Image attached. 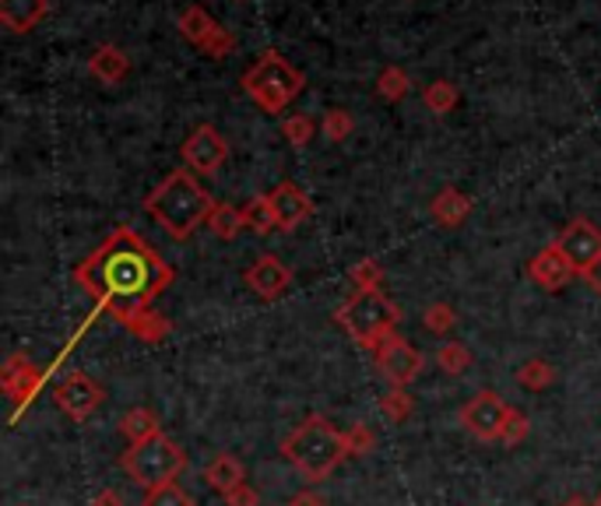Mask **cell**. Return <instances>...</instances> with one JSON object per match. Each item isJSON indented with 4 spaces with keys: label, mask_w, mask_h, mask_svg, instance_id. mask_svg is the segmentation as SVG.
Here are the masks:
<instances>
[{
    "label": "cell",
    "mask_w": 601,
    "mask_h": 506,
    "mask_svg": "<svg viewBox=\"0 0 601 506\" xmlns=\"http://www.w3.org/2000/svg\"><path fill=\"white\" fill-rule=\"evenodd\" d=\"M92 506H123V496L116 489H102V493H95Z\"/></svg>",
    "instance_id": "38"
},
{
    "label": "cell",
    "mask_w": 601,
    "mask_h": 506,
    "mask_svg": "<svg viewBox=\"0 0 601 506\" xmlns=\"http://www.w3.org/2000/svg\"><path fill=\"white\" fill-rule=\"evenodd\" d=\"M89 74L95 81H102V85H120V81H128L131 74V56L128 50H120L113 43H102L92 50L89 56Z\"/></svg>",
    "instance_id": "18"
},
{
    "label": "cell",
    "mask_w": 601,
    "mask_h": 506,
    "mask_svg": "<svg viewBox=\"0 0 601 506\" xmlns=\"http://www.w3.org/2000/svg\"><path fill=\"white\" fill-rule=\"evenodd\" d=\"M173 278L176 271L165 265L162 254L128 226L113 229L74 268V281L95 299V307L131 334L152 313V302L173 286Z\"/></svg>",
    "instance_id": "1"
},
{
    "label": "cell",
    "mask_w": 601,
    "mask_h": 506,
    "mask_svg": "<svg viewBox=\"0 0 601 506\" xmlns=\"http://www.w3.org/2000/svg\"><path fill=\"white\" fill-rule=\"evenodd\" d=\"M240 211H243V226L251 229V233H257V236L278 233V218H275V208H272V200H267V194L251 197Z\"/></svg>",
    "instance_id": "21"
},
{
    "label": "cell",
    "mask_w": 601,
    "mask_h": 506,
    "mask_svg": "<svg viewBox=\"0 0 601 506\" xmlns=\"http://www.w3.org/2000/svg\"><path fill=\"white\" fill-rule=\"evenodd\" d=\"M408 92H411V78L405 68L390 64L377 74V95L384 103H401V99H408Z\"/></svg>",
    "instance_id": "24"
},
{
    "label": "cell",
    "mask_w": 601,
    "mask_h": 506,
    "mask_svg": "<svg viewBox=\"0 0 601 506\" xmlns=\"http://www.w3.org/2000/svg\"><path fill=\"white\" fill-rule=\"evenodd\" d=\"M437 366H440L447 376H465L468 366H471V352H468V345H461V341H447V345H440V352H437Z\"/></svg>",
    "instance_id": "28"
},
{
    "label": "cell",
    "mask_w": 601,
    "mask_h": 506,
    "mask_svg": "<svg viewBox=\"0 0 601 506\" xmlns=\"http://www.w3.org/2000/svg\"><path fill=\"white\" fill-rule=\"evenodd\" d=\"M180 158H183V166L194 169L197 176H215L225 166V158H230V145H225V137L212 124H201L183 141Z\"/></svg>",
    "instance_id": "11"
},
{
    "label": "cell",
    "mask_w": 601,
    "mask_h": 506,
    "mask_svg": "<svg viewBox=\"0 0 601 506\" xmlns=\"http://www.w3.org/2000/svg\"><path fill=\"white\" fill-rule=\"evenodd\" d=\"M373 362H377L380 376L390 383V388H408L426 366L422 352L411 345L408 338H401L398 331H390L377 349H373Z\"/></svg>",
    "instance_id": "8"
},
{
    "label": "cell",
    "mask_w": 601,
    "mask_h": 506,
    "mask_svg": "<svg viewBox=\"0 0 601 506\" xmlns=\"http://www.w3.org/2000/svg\"><path fill=\"white\" fill-rule=\"evenodd\" d=\"M208 229L225 239V242H233L246 226H243V211L233 208V205H215V211L208 215Z\"/></svg>",
    "instance_id": "26"
},
{
    "label": "cell",
    "mask_w": 601,
    "mask_h": 506,
    "mask_svg": "<svg viewBox=\"0 0 601 506\" xmlns=\"http://www.w3.org/2000/svg\"><path fill=\"white\" fill-rule=\"evenodd\" d=\"M282 134H285V141L293 148H306L309 141H314V134H317V124L306 113H293V116L282 120Z\"/></svg>",
    "instance_id": "30"
},
{
    "label": "cell",
    "mask_w": 601,
    "mask_h": 506,
    "mask_svg": "<svg viewBox=\"0 0 601 506\" xmlns=\"http://www.w3.org/2000/svg\"><path fill=\"white\" fill-rule=\"evenodd\" d=\"M563 506H594V499H584V496H570Z\"/></svg>",
    "instance_id": "40"
},
{
    "label": "cell",
    "mask_w": 601,
    "mask_h": 506,
    "mask_svg": "<svg viewBox=\"0 0 601 506\" xmlns=\"http://www.w3.org/2000/svg\"><path fill=\"white\" fill-rule=\"evenodd\" d=\"M348 281L356 286V292H380V286H384V268H380V260L366 257V260H359V265H352Z\"/></svg>",
    "instance_id": "27"
},
{
    "label": "cell",
    "mask_w": 601,
    "mask_h": 506,
    "mask_svg": "<svg viewBox=\"0 0 601 506\" xmlns=\"http://www.w3.org/2000/svg\"><path fill=\"white\" fill-rule=\"evenodd\" d=\"M580 278H584L588 281V286L601 296V257L594 260V265H591V271H584V275H580Z\"/></svg>",
    "instance_id": "39"
},
{
    "label": "cell",
    "mask_w": 601,
    "mask_h": 506,
    "mask_svg": "<svg viewBox=\"0 0 601 506\" xmlns=\"http://www.w3.org/2000/svg\"><path fill=\"white\" fill-rule=\"evenodd\" d=\"M267 200H272L282 233L299 229L303 221L314 215V200H309V194H306L299 184H293V179H282V184H278L272 194H267Z\"/></svg>",
    "instance_id": "16"
},
{
    "label": "cell",
    "mask_w": 601,
    "mask_h": 506,
    "mask_svg": "<svg viewBox=\"0 0 601 506\" xmlns=\"http://www.w3.org/2000/svg\"><path fill=\"white\" fill-rule=\"evenodd\" d=\"M429 215H432L437 226L458 229V226H465V218L471 215V197L465 190H458V187H444L437 197H432Z\"/></svg>",
    "instance_id": "19"
},
{
    "label": "cell",
    "mask_w": 601,
    "mask_h": 506,
    "mask_svg": "<svg viewBox=\"0 0 601 506\" xmlns=\"http://www.w3.org/2000/svg\"><path fill=\"white\" fill-rule=\"evenodd\" d=\"M50 14V0H0V25L11 35L32 32Z\"/></svg>",
    "instance_id": "17"
},
{
    "label": "cell",
    "mask_w": 601,
    "mask_h": 506,
    "mask_svg": "<svg viewBox=\"0 0 601 506\" xmlns=\"http://www.w3.org/2000/svg\"><path fill=\"white\" fill-rule=\"evenodd\" d=\"M225 499V506H261V496H257V489H251V485H240V489H233L230 496H222Z\"/></svg>",
    "instance_id": "36"
},
{
    "label": "cell",
    "mask_w": 601,
    "mask_h": 506,
    "mask_svg": "<svg viewBox=\"0 0 601 506\" xmlns=\"http://www.w3.org/2000/svg\"><path fill=\"white\" fill-rule=\"evenodd\" d=\"M288 506H327V499L320 493H314V489H303V493H296L293 499H288Z\"/></svg>",
    "instance_id": "37"
},
{
    "label": "cell",
    "mask_w": 601,
    "mask_h": 506,
    "mask_svg": "<svg viewBox=\"0 0 601 506\" xmlns=\"http://www.w3.org/2000/svg\"><path fill=\"white\" fill-rule=\"evenodd\" d=\"M43 370L32 366V359L22 352H11L4 362V373H0V383H4V394L11 401V419L22 415L26 404H32V397L43 391Z\"/></svg>",
    "instance_id": "12"
},
{
    "label": "cell",
    "mask_w": 601,
    "mask_h": 506,
    "mask_svg": "<svg viewBox=\"0 0 601 506\" xmlns=\"http://www.w3.org/2000/svg\"><path fill=\"white\" fill-rule=\"evenodd\" d=\"M422 103H426V110H429V113L447 116L454 106L461 103V92H458V85H454V81L440 78V81H432V85H426V92H422Z\"/></svg>",
    "instance_id": "23"
},
{
    "label": "cell",
    "mask_w": 601,
    "mask_h": 506,
    "mask_svg": "<svg viewBox=\"0 0 601 506\" xmlns=\"http://www.w3.org/2000/svg\"><path fill=\"white\" fill-rule=\"evenodd\" d=\"M176 29L180 35L186 39L191 47H197L201 53H208L212 60H225V56H233L236 53V35L218 25L212 11L208 8H201V4H191V8H183L176 14Z\"/></svg>",
    "instance_id": "7"
},
{
    "label": "cell",
    "mask_w": 601,
    "mask_h": 506,
    "mask_svg": "<svg viewBox=\"0 0 601 506\" xmlns=\"http://www.w3.org/2000/svg\"><path fill=\"white\" fill-rule=\"evenodd\" d=\"M517 383H521L524 391H546L556 383V366L546 359H528L521 370H517Z\"/></svg>",
    "instance_id": "25"
},
{
    "label": "cell",
    "mask_w": 601,
    "mask_h": 506,
    "mask_svg": "<svg viewBox=\"0 0 601 506\" xmlns=\"http://www.w3.org/2000/svg\"><path fill=\"white\" fill-rule=\"evenodd\" d=\"M243 478H246L243 461L233 454H215L204 464V482H208V489H215L218 496H230L233 489H240Z\"/></svg>",
    "instance_id": "20"
},
{
    "label": "cell",
    "mask_w": 601,
    "mask_h": 506,
    "mask_svg": "<svg viewBox=\"0 0 601 506\" xmlns=\"http://www.w3.org/2000/svg\"><path fill=\"white\" fill-rule=\"evenodd\" d=\"M528 278L534 281L538 289H546V292H563L570 281L577 278V268L570 265V257L563 254L559 242H549V247H542L531 257Z\"/></svg>",
    "instance_id": "13"
},
{
    "label": "cell",
    "mask_w": 601,
    "mask_h": 506,
    "mask_svg": "<svg viewBox=\"0 0 601 506\" xmlns=\"http://www.w3.org/2000/svg\"><path fill=\"white\" fill-rule=\"evenodd\" d=\"M563 254L570 257V265L577 268V275L591 271V265L601 257V229L591 226L588 218H573L570 226L563 229V236L556 239Z\"/></svg>",
    "instance_id": "14"
},
{
    "label": "cell",
    "mask_w": 601,
    "mask_h": 506,
    "mask_svg": "<svg viewBox=\"0 0 601 506\" xmlns=\"http://www.w3.org/2000/svg\"><path fill=\"white\" fill-rule=\"evenodd\" d=\"M422 323L432 334H450L454 323H458V313H454V307H447V302H432V307H426V313H422Z\"/></svg>",
    "instance_id": "33"
},
{
    "label": "cell",
    "mask_w": 601,
    "mask_h": 506,
    "mask_svg": "<svg viewBox=\"0 0 601 506\" xmlns=\"http://www.w3.org/2000/svg\"><path fill=\"white\" fill-rule=\"evenodd\" d=\"M246 286H251L254 296H261L264 302H275L285 296V289L293 286V271L275 254L257 257L251 268H246Z\"/></svg>",
    "instance_id": "15"
},
{
    "label": "cell",
    "mask_w": 601,
    "mask_h": 506,
    "mask_svg": "<svg viewBox=\"0 0 601 506\" xmlns=\"http://www.w3.org/2000/svg\"><path fill=\"white\" fill-rule=\"evenodd\" d=\"M120 464H123V472H128V478L137 485V489L152 493V489H162V485H173L183 475L186 451L173 436L155 433V436L141 440V443H134V447L123 451Z\"/></svg>",
    "instance_id": "6"
},
{
    "label": "cell",
    "mask_w": 601,
    "mask_h": 506,
    "mask_svg": "<svg viewBox=\"0 0 601 506\" xmlns=\"http://www.w3.org/2000/svg\"><path fill=\"white\" fill-rule=\"evenodd\" d=\"M303 85H306L303 71H296L293 64H288L278 50H264L257 56V64L243 74L246 99H251L257 110L272 113V116H278L282 110L293 106L299 99V92H303Z\"/></svg>",
    "instance_id": "4"
},
{
    "label": "cell",
    "mask_w": 601,
    "mask_h": 506,
    "mask_svg": "<svg viewBox=\"0 0 601 506\" xmlns=\"http://www.w3.org/2000/svg\"><path fill=\"white\" fill-rule=\"evenodd\" d=\"M141 506H197L191 493H183L180 485H162V489H152L144 493V503Z\"/></svg>",
    "instance_id": "35"
},
{
    "label": "cell",
    "mask_w": 601,
    "mask_h": 506,
    "mask_svg": "<svg viewBox=\"0 0 601 506\" xmlns=\"http://www.w3.org/2000/svg\"><path fill=\"white\" fill-rule=\"evenodd\" d=\"M377 447V433H373L366 422H356L352 430H345V451H348V461H359L366 454H373Z\"/></svg>",
    "instance_id": "31"
},
{
    "label": "cell",
    "mask_w": 601,
    "mask_h": 506,
    "mask_svg": "<svg viewBox=\"0 0 601 506\" xmlns=\"http://www.w3.org/2000/svg\"><path fill=\"white\" fill-rule=\"evenodd\" d=\"M144 211L159 221L165 236L183 242L197 233V226H208V215L215 211V197L197 184V176L191 169H173L144 197Z\"/></svg>",
    "instance_id": "2"
},
{
    "label": "cell",
    "mask_w": 601,
    "mask_h": 506,
    "mask_svg": "<svg viewBox=\"0 0 601 506\" xmlns=\"http://www.w3.org/2000/svg\"><path fill=\"white\" fill-rule=\"evenodd\" d=\"M507 415H510V404L496 394V391H482L475 394L465 409H461V426L465 433H471L475 440L482 443H500V433L507 426Z\"/></svg>",
    "instance_id": "9"
},
{
    "label": "cell",
    "mask_w": 601,
    "mask_h": 506,
    "mask_svg": "<svg viewBox=\"0 0 601 506\" xmlns=\"http://www.w3.org/2000/svg\"><path fill=\"white\" fill-rule=\"evenodd\" d=\"M528 433H531V419L521 409H510L507 426L500 433V443H503V447H521V443L528 440Z\"/></svg>",
    "instance_id": "34"
},
{
    "label": "cell",
    "mask_w": 601,
    "mask_h": 506,
    "mask_svg": "<svg viewBox=\"0 0 601 506\" xmlns=\"http://www.w3.org/2000/svg\"><path fill=\"white\" fill-rule=\"evenodd\" d=\"M352 131H356V120H352V113L348 110H327L324 113V124H320V134L327 137V141H348L352 137Z\"/></svg>",
    "instance_id": "32"
},
{
    "label": "cell",
    "mask_w": 601,
    "mask_h": 506,
    "mask_svg": "<svg viewBox=\"0 0 601 506\" xmlns=\"http://www.w3.org/2000/svg\"><path fill=\"white\" fill-rule=\"evenodd\" d=\"M594 506H601V493H598V499H594Z\"/></svg>",
    "instance_id": "41"
},
{
    "label": "cell",
    "mask_w": 601,
    "mask_h": 506,
    "mask_svg": "<svg viewBox=\"0 0 601 506\" xmlns=\"http://www.w3.org/2000/svg\"><path fill=\"white\" fill-rule=\"evenodd\" d=\"M282 457L293 464L303 478L324 482L342 461H348L345 433H338L324 415H309L282 440Z\"/></svg>",
    "instance_id": "3"
},
{
    "label": "cell",
    "mask_w": 601,
    "mask_h": 506,
    "mask_svg": "<svg viewBox=\"0 0 601 506\" xmlns=\"http://www.w3.org/2000/svg\"><path fill=\"white\" fill-rule=\"evenodd\" d=\"M411 409H416V401L405 388H390L384 397H380V415L387 422H408L411 419Z\"/></svg>",
    "instance_id": "29"
},
{
    "label": "cell",
    "mask_w": 601,
    "mask_h": 506,
    "mask_svg": "<svg viewBox=\"0 0 601 506\" xmlns=\"http://www.w3.org/2000/svg\"><path fill=\"white\" fill-rule=\"evenodd\" d=\"M102 397H106V391H102V383L92 380L89 373H81V370L68 373L64 383H60V388L53 391V404H57V409L64 412L71 422H85V419H92V415L99 412Z\"/></svg>",
    "instance_id": "10"
},
{
    "label": "cell",
    "mask_w": 601,
    "mask_h": 506,
    "mask_svg": "<svg viewBox=\"0 0 601 506\" xmlns=\"http://www.w3.org/2000/svg\"><path fill=\"white\" fill-rule=\"evenodd\" d=\"M401 307L394 299H387L384 292H352L342 307L335 310V323L356 341L363 349H377L380 341L398 331L401 323Z\"/></svg>",
    "instance_id": "5"
},
{
    "label": "cell",
    "mask_w": 601,
    "mask_h": 506,
    "mask_svg": "<svg viewBox=\"0 0 601 506\" xmlns=\"http://www.w3.org/2000/svg\"><path fill=\"white\" fill-rule=\"evenodd\" d=\"M120 433L128 436V443L134 447V443L149 440V436H155V433H162L159 415H155L152 409H131L128 415L120 419Z\"/></svg>",
    "instance_id": "22"
}]
</instances>
